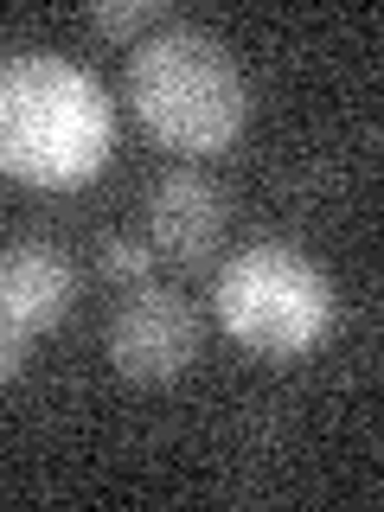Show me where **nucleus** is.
<instances>
[{"label":"nucleus","mask_w":384,"mask_h":512,"mask_svg":"<svg viewBox=\"0 0 384 512\" xmlns=\"http://www.w3.org/2000/svg\"><path fill=\"white\" fill-rule=\"evenodd\" d=\"M116 148L109 90L52 52L0 58V173L20 186H84Z\"/></svg>","instance_id":"1"},{"label":"nucleus","mask_w":384,"mask_h":512,"mask_svg":"<svg viewBox=\"0 0 384 512\" xmlns=\"http://www.w3.org/2000/svg\"><path fill=\"white\" fill-rule=\"evenodd\" d=\"M128 103L141 128L173 154H218L244 135L250 90L237 58L212 32L167 26L128 52Z\"/></svg>","instance_id":"2"},{"label":"nucleus","mask_w":384,"mask_h":512,"mask_svg":"<svg viewBox=\"0 0 384 512\" xmlns=\"http://www.w3.org/2000/svg\"><path fill=\"white\" fill-rule=\"evenodd\" d=\"M212 314L256 359H301L333 327V282L295 244H244L212 276Z\"/></svg>","instance_id":"3"},{"label":"nucleus","mask_w":384,"mask_h":512,"mask_svg":"<svg viewBox=\"0 0 384 512\" xmlns=\"http://www.w3.org/2000/svg\"><path fill=\"white\" fill-rule=\"evenodd\" d=\"M199 333H205L199 308H192L186 295L141 282L135 295L109 314V359H116V372L135 378V384H167L199 359Z\"/></svg>","instance_id":"4"},{"label":"nucleus","mask_w":384,"mask_h":512,"mask_svg":"<svg viewBox=\"0 0 384 512\" xmlns=\"http://www.w3.org/2000/svg\"><path fill=\"white\" fill-rule=\"evenodd\" d=\"M224 237V192L192 167H173L148 186V244L167 263H205Z\"/></svg>","instance_id":"5"},{"label":"nucleus","mask_w":384,"mask_h":512,"mask_svg":"<svg viewBox=\"0 0 384 512\" xmlns=\"http://www.w3.org/2000/svg\"><path fill=\"white\" fill-rule=\"evenodd\" d=\"M77 301V269L71 256L45 237H20V244L0 250V314L20 333H45L71 314Z\"/></svg>","instance_id":"6"},{"label":"nucleus","mask_w":384,"mask_h":512,"mask_svg":"<svg viewBox=\"0 0 384 512\" xmlns=\"http://www.w3.org/2000/svg\"><path fill=\"white\" fill-rule=\"evenodd\" d=\"M160 13H167V0H96L90 26L109 32V39H135V32L160 26Z\"/></svg>","instance_id":"7"},{"label":"nucleus","mask_w":384,"mask_h":512,"mask_svg":"<svg viewBox=\"0 0 384 512\" xmlns=\"http://www.w3.org/2000/svg\"><path fill=\"white\" fill-rule=\"evenodd\" d=\"M148 269H154V244H148V237H109V244H103V276L148 282Z\"/></svg>","instance_id":"8"},{"label":"nucleus","mask_w":384,"mask_h":512,"mask_svg":"<svg viewBox=\"0 0 384 512\" xmlns=\"http://www.w3.org/2000/svg\"><path fill=\"white\" fill-rule=\"evenodd\" d=\"M20 359H26V333L13 327L7 314H0V384H7L13 372H20Z\"/></svg>","instance_id":"9"}]
</instances>
